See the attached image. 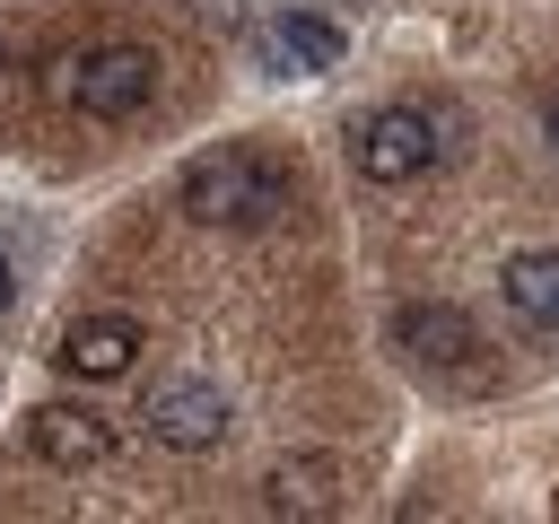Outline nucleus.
I'll list each match as a JSON object with an SVG mask.
<instances>
[{"label":"nucleus","mask_w":559,"mask_h":524,"mask_svg":"<svg viewBox=\"0 0 559 524\" xmlns=\"http://www.w3.org/2000/svg\"><path fill=\"white\" fill-rule=\"evenodd\" d=\"M0 70H9V44H0Z\"/></svg>","instance_id":"4468645a"},{"label":"nucleus","mask_w":559,"mask_h":524,"mask_svg":"<svg viewBox=\"0 0 559 524\" xmlns=\"http://www.w3.org/2000/svg\"><path fill=\"white\" fill-rule=\"evenodd\" d=\"M542 131H550V148H559V96H550V122H542Z\"/></svg>","instance_id":"ddd939ff"},{"label":"nucleus","mask_w":559,"mask_h":524,"mask_svg":"<svg viewBox=\"0 0 559 524\" xmlns=\"http://www.w3.org/2000/svg\"><path fill=\"white\" fill-rule=\"evenodd\" d=\"M393 349H402L411 367L472 376V349H480V332H472V314H463V306L428 297V306H402V314H393Z\"/></svg>","instance_id":"20e7f679"},{"label":"nucleus","mask_w":559,"mask_h":524,"mask_svg":"<svg viewBox=\"0 0 559 524\" xmlns=\"http://www.w3.org/2000/svg\"><path fill=\"white\" fill-rule=\"evenodd\" d=\"M183 210L201 227H271L288 210V166L262 148H210L183 166Z\"/></svg>","instance_id":"f257e3e1"},{"label":"nucleus","mask_w":559,"mask_h":524,"mask_svg":"<svg viewBox=\"0 0 559 524\" xmlns=\"http://www.w3.org/2000/svg\"><path fill=\"white\" fill-rule=\"evenodd\" d=\"M349 166H358L367 183H411V175H428V166H437V122H428L419 105H384V114H367V122L349 131Z\"/></svg>","instance_id":"7ed1b4c3"},{"label":"nucleus","mask_w":559,"mask_h":524,"mask_svg":"<svg viewBox=\"0 0 559 524\" xmlns=\"http://www.w3.org/2000/svg\"><path fill=\"white\" fill-rule=\"evenodd\" d=\"M262 61H271V70H297V79H306V70H341V26L288 9V17L262 26Z\"/></svg>","instance_id":"6e6552de"},{"label":"nucleus","mask_w":559,"mask_h":524,"mask_svg":"<svg viewBox=\"0 0 559 524\" xmlns=\"http://www.w3.org/2000/svg\"><path fill=\"white\" fill-rule=\"evenodd\" d=\"M140 349H148V332H140L131 314H79L52 358H61V376H79V384H114V376H131Z\"/></svg>","instance_id":"39448f33"},{"label":"nucleus","mask_w":559,"mask_h":524,"mask_svg":"<svg viewBox=\"0 0 559 524\" xmlns=\"http://www.w3.org/2000/svg\"><path fill=\"white\" fill-rule=\"evenodd\" d=\"M140 419H148L157 445H175V454H210V445L227 437V393H218V384H157Z\"/></svg>","instance_id":"423d86ee"},{"label":"nucleus","mask_w":559,"mask_h":524,"mask_svg":"<svg viewBox=\"0 0 559 524\" xmlns=\"http://www.w3.org/2000/svg\"><path fill=\"white\" fill-rule=\"evenodd\" d=\"M9 288H17V279H9V262H0V314H9Z\"/></svg>","instance_id":"f8f14e48"},{"label":"nucleus","mask_w":559,"mask_h":524,"mask_svg":"<svg viewBox=\"0 0 559 524\" xmlns=\"http://www.w3.org/2000/svg\"><path fill=\"white\" fill-rule=\"evenodd\" d=\"M192 17H201V26H236L245 9H236V0H192Z\"/></svg>","instance_id":"9b49d317"},{"label":"nucleus","mask_w":559,"mask_h":524,"mask_svg":"<svg viewBox=\"0 0 559 524\" xmlns=\"http://www.w3.org/2000/svg\"><path fill=\"white\" fill-rule=\"evenodd\" d=\"M26 445H35L52 472H87V463L114 454V419L87 410V402H44V410L26 419Z\"/></svg>","instance_id":"0eeeda50"},{"label":"nucleus","mask_w":559,"mask_h":524,"mask_svg":"<svg viewBox=\"0 0 559 524\" xmlns=\"http://www.w3.org/2000/svg\"><path fill=\"white\" fill-rule=\"evenodd\" d=\"M498 288H507V306H515L524 323H542V332H559V245H533V253H507V271H498Z\"/></svg>","instance_id":"1a4fd4ad"},{"label":"nucleus","mask_w":559,"mask_h":524,"mask_svg":"<svg viewBox=\"0 0 559 524\" xmlns=\"http://www.w3.org/2000/svg\"><path fill=\"white\" fill-rule=\"evenodd\" d=\"M61 96H70L79 114H96V122H131V114L157 96V52H148V44H96V52L70 61Z\"/></svg>","instance_id":"f03ea898"},{"label":"nucleus","mask_w":559,"mask_h":524,"mask_svg":"<svg viewBox=\"0 0 559 524\" xmlns=\"http://www.w3.org/2000/svg\"><path fill=\"white\" fill-rule=\"evenodd\" d=\"M341 507V463L332 454H288L271 472V515H332Z\"/></svg>","instance_id":"9d476101"}]
</instances>
